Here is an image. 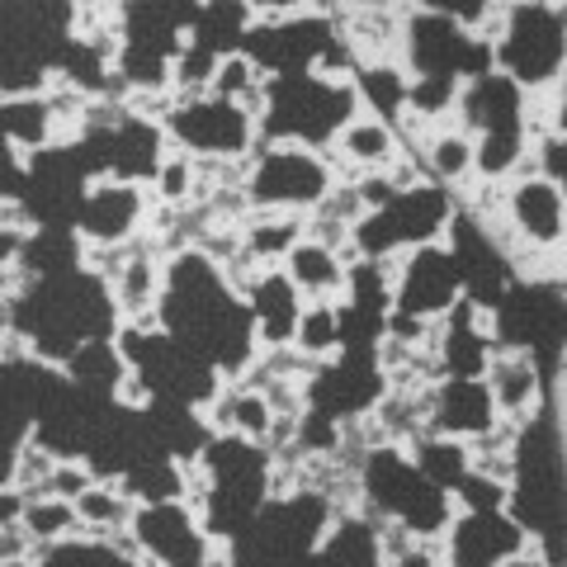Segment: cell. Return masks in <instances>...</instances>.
<instances>
[{"mask_svg": "<svg viewBox=\"0 0 567 567\" xmlns=\"http://www.w3.org/2000/svg\"><path fill=\"white\" fill-rule=\"evenodd\" d=\"M360 487H364V506H374V511H383V516L402 520L416 539L445 535L454 502L445 492H435L431 483H425V477L412 468V458H406L398 445H383V450L364 454Z\"/></svg>", "mask_w": 567, "mask_h": 567, "instance_id": "cell-1", "label": "cell"}, {"mask_svg": "<svg viewBox=\"0 0 567 567\" xmlns=\"http://www.w3.org/2000/svg\"><path fill=\"white\" fill-rule=\"evenodd\" d=\"M563 6H511L502 43L492 48V66L520 91L554 85L563 71Z\"/></svg>", "mask_w": 567, "mask_h": 567, "instance_id": "cell-2", "label": "cell"}, {"mask_svg": "<svg viewBox=\"0 0 567 567\" xmlns=\"http://www.w3.org/2000/svg\"><path fill=\"white\" fill-rule=\"evenodd\" d=\"M331 189V175L317 152L303 147H265L251 156V175H246V199L251 213H270V208H293V213H312L322 204V194Z\"/></svg>", "mask_w": 567, "mask_h": 567, "instance_id": "cell-3", "label": "cell"}, {"mask_svg": "<svg viewBox=\"0 0 567 567\" xmlns=\"http://www.w3.org/2000/svg\"><path fill=\"white\" fill-rule=\"evenodd\" d=\"M162 133L185 156H223V162H233V156H251L256 147V123L227 100L175 104Z\"/></svg>", "mask_w": 567, "mask_h": 567, "instance_id": "cell-4", "label": "cell"}, {"mask_svg": "<svg viewBox=\"0 0 567 567\" xmlns=\"http://www.w3.org/2000/svg\"><path fill=\"white\" fill-rule=\"evenodd\" d=\"M464 293L458 289V265L450 256L445 241H431V246H416V251L402 256V275H398V289H393V312L402 317H421V322H440L454 298Z\"/></svg>", "mask_w": 567, "mask_h": 567, "instance_id": "cell-5", "label": "cell"}, {"mask_svg": "<svg viewBox=\"0 0 567 567\" xmlns=\"http://www.w3.org/2000/svg\"><path fill=\"white\" fill-rule=\"evenodd\" d=\"M445 567H506L529 554V535L506 511H464L445 525Z\"/></svg>", "mask_w": 567, "mask_h": 567, "instance_id": "cell-6", "label": "cell"}, {"mask_svg": "<svg viewBox=\"0 0 567 567\" xmlns=\"http://www.w3.org/2000/svg\"><path fill=\"white\" fill-rule=\"evenodd\" d=\"M147 213V194L142 185H123V181H100L85 189L81 213H76V237L91 246H118L137 237V223Z\"/></svg>", "mask_w": 567, "mask_h": 567, "instance_id": "cell-7", "label": "cell"}, {"mask_svg": "<svg viewBox=\"0 0 567 567\" xmlns=\"http://www.w3.org/2000/svg\"><path fill=\"white\" fill-rule=\"evenodd\" d=\"M454 114L464 123L468 137H483V133H511L520 128V114H525V91L516 81H506L502 71H487L477 81L458 85V100H454Z\"/></svg>", "mask_w": 567, "mask_h": 567, "instance_id": "cell-8", "label": "cell"}, {"mask_svg": "<svg viewBox=\"0 0 567 567\" xmlns=\"http://www.w3.org/2000/svg\"><path fill=\"white\" fill-rule=\"evenodd\" d=\"M483 383L492 393L496 416H506V421L525 425L544 406V374H539L535 354H525V350H492Z\"/></svg>", "mask_w": 567, "mask_h": 567, "instance_id": "cell-9", "label": "cell"}, {"mask_svg": "<svg viewBox=\"0 0 567 567\" xmlns=\"http://www.w3.org/2000/svg\"><path fill=\"white\" fill-rule=\"evenodd\" d=\"M496 406L483 379H440L435 383V412H431V431L450 435V440H477L492 431Z\"/></svg>", "mask_w": 567, "mask_h": 567, "instance_id": "cell-10", "label": "cell"}, {"mask_svg": "<svg viewBox=\"0 0 567 567\" xmlns=\"http://www.w3.org/2000/svg\"><path fill=\"white\" fill-rule=\"evenodd\" d=\"M246 308H251L256 341H265V350L293 346L298 317H303V293L293 289V279L284 275V265H270V270L260 275V284L246 293Z\"/></svg>", "mask_w": 567, "mask_h": 567, "instance_id": "cell-11", "label": "cell"}, {"mask_svg": "<svg viewBox=\"0 0 567 567\" xmlns=\"http://www.w3.org/2000/svg\"><path fill=\"white\" fill-rule=\"evenodd\" d=\"M506 218L516 237L529 246H558L563 241V189L544 181H520L506 189Z\"/></svg>", "mask_w": 567, "mask_h": 567, "instance_id": "cell-12", "label": "cell"}, {"mask_svg": "<svg viewBox=\"0 0 567 567\" xmlns=\"http://www.w3.org/2000/svg\"><path fill=\"white\" fill-rule=\"evenodd\" d=\"M279 265H284V275L293 279V289H298V293H312V303H341L346 270H341V260H336L327 246L298 241Z\"/></svg>", "mask_w": 567, "mask_h": 567, "instance_id": "cell-13", "label": "cell"}, {"mask_svg": "<svg viewBox=\"0 0 567 567\" xmlns=\"http://www.w3.org/2000/svg\"><path fill=\"white\" fill-rule=\"evenodd\" d=\"M62 374H66L71 388H81V393L110 398V402H114V388H118L123 374H128V364H123V354H118L114 341H85V346L62 364Z\"/></svg>", "mask_w": 567, "mask_h": 567, "instance_id": "cell-14", "label": "cell"}, {"mask_svg": "<svg viewBox=\"0 0 567 567\" xmlns=\"http://www.w3.org/2000/svg\"><path fill=\"white\" fill-rule=\"evenodd\" d=\"M406 458H412V468L431 483L435 492H454L458 483H464L468 473V445L464 440H450V435H425V440H412V450H402Z\"/></svg>", "mask_w": 567, "mask_h": 567, "instance_id": "cell-15", "label": "cell"}, {"mask_svg": "<svg viewBox=\"0 0 567 567\" xmlns=\"http://www.w3.org/2000/svg\"><path fill=\"white\" fill-rule=\"evenodd\" d=\"M336 152H341L360 175H369V171H383L388 162H393L398 137L379 118H350L341 128V147H336Z\"/></svg>", "mask_w": 567, "mask_h": 567, "instance_id": "cell-16", "label": "cell"}, {"mask_svg": "<svg viewBox=\"0 0 567 567\" xmlns=\"http://www.w3.org/2000/svg\"><path fill=\"white\" fill-rule=\"evenodd\" d=\"M293 350L303 354L308 364H327L341 354V322H336V303H308L298 317L293 331Z\"/></svg>", "mask_w": 567, "mask_h": 567, "instance_id": "cell-17", "label": "cell"}, {"mask_svg": "<svg viewBox=\"0 0 567 567\" xmlns=\"http://www.w3.org/2000/svg\"><path fill=\"white\" fill-rule=\"evenodd\" d=\"M525 133L520 128H511V133H483V137H473V171L483 175V181H506L511 171L520 166V156H525Z\"/></svg>", "mask_w": 567, "mask_h": 567, "instance_id": "cell-18", "label": "cell"}, {"mask_svg": "<svg viewBox=\"0 0 567 567\" xmlns=\"http://www.w3.org/2000/svg\"><path fill=\"white\" fill-rule=\"evenodd\" d=\"M425 171H431L435 185H458L473 175V137L468 133H445L425 147Z\"/></svg>", "mask_w": 567, "mask_h": 567, "instance_id": "cell-19", "label": "cell"}, {"mask_svg": "<svg viewBox=\"0 0 567 567\" xmlns=\"http://www.w3.org/2000/svg\"><path fill=\"white\" fill-rule=\"evenodd\" d=\"M265 76L241 58V52H227V58H218V71H213V81H208V100H227V104H237L251 85H260Z\"/></svg>", "mask_w": 567, "mask_h": 567, "instance_id": "cell-20", "label": "cell"}, {"mask_svg": "<svg viewBox=\"0 0 567 567\" xmlns=\"http://www.w3.org/2000/svg\"><path fill=\"white\" fill-rule=\"evenodd\" d=\"M156 199H162L166 208H181L194 199V171H189V156L185 152H166L162 171H156Z\"/></svg>", "mask_w": 567, "mask_h": 567, "instance_id": "cell-21", "label": "cell"}, {"mask_svg": "<svg viewBox=\"0 0 567 567\" xmlns=\"http://www.w3.org/2000/svg\"><path fill=\"white\" fill-rule=\"evenodd\" d=\"M506 496L511 487L492 483V477H477V473H464V483L450 492V502H458L464 511H506Z\"/></svg>", "mask_w": 567, "mask_h": 567, "instance_id": "cell-22", "label": "cell"}]
</instances>
